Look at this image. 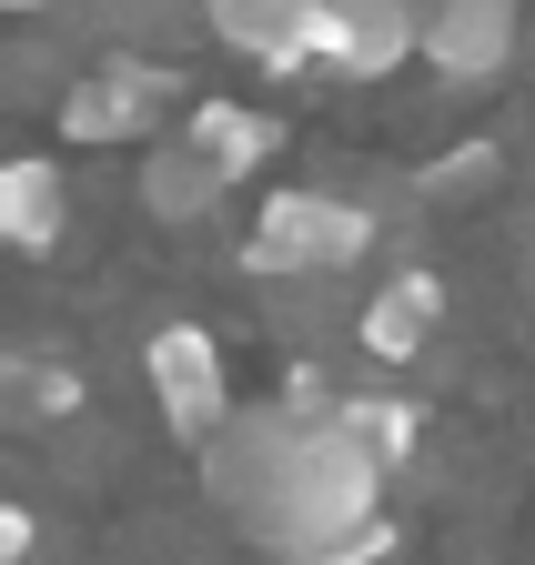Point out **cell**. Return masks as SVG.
Listing matches in <instances>:
<instances>
[{"mask_svg": "<svg viewBox=\"0 0 535 565\" xmlns=\"http://www.w3.org/2000/svg\"><path fill=\"white\" fill-rule=\"evenodd\" d=\"M333 414H344L354 435L374 445V465H384V475L405 465V455H415V435H425V414H415L405 394H333Z\"/></svg>", "mask_w": 535, "mask_h": 565, "instance_id": "cell-12", "label": "cell"}, {"mask_svg": "<svg viewBox=\"0 0 535 565\" xmlns=\"http://www.w3.org/2000/svg\"><path fill=\"white\" fill-rule=\"evenodd\" d=\"M11 11H51V0H11Z\"/></svg>", "mask_w": 535, "mask_h": 565, "instance_id": "cell-14", "label": "cell"}, {"mask_svg": "<svg viewBox=\"0 0 535 565\" xmlns=\"http://www.w3.org/2000/svg\"><path fill=\"white\" fill-rule=\"evenodd\" d=\"M142 384H152V404H162V424L203 455L223 424L243 414L233 404V374H223V343L203 333V323H162L152 343H142Z\"/></svg>", "mask_w": 535, "mask_h": 565, "instance_id": "cell-3", "label": "cell"}, {"mask_svg": "<svg viewBox=\"0 0 535 565\" xmlns=\"http://www.w3.org/2000/svg\"><path fill=\"white\" fill-rule=\"evenodd\" d=\"M203 494L253 555L293 565H374L384 525V465L333 404H243L203 445Z\"/></svg>", "mask_w": 535, "mask_h": 565, "instance_id": "cell-1", "label": "cell"}, {"mask_svg": "<svg viewBox=\"0 0 535 565\" xmlns=\"http://www.w3.org/2000/svg\"><path fill=\"white\" fill-rule=\"evenodd\" d=\"M374 243V212L354 192H274L243 233V273L253 282H323V273H354Z\"/></svg>", "mask_w": 535, "mask_h": 565, "instance_id": "cell-2", "label": "cell"}, {"mask_svg": "<svg viewBox=\"0 0 535 565\" xmlns=\"http://www.w3.org/2000/svg\"><path fill=\"white\" fill-rule=\"evenodd\" d=\"M61 223H72V182H61V162H41V152L0 162V243H11V253H51Z\"/></svg>", "mask_w": 535, "mask_h": 565, "instance_id": "cell-8", "label": "cell"}, {"mask_svg": "<svg viewBox=\"0 0 535 565\" xmlns=\"http://www.w3.org/2000/svg\"><path fill=\"white\" fill-rule=\"evenodd\" d=\"M203 31L253 71H313L323 61V0H203Z\"/></svg>", "mask_w": 535, "mask_h": 565, "instance_id": "cell-6", "label": "cell"}, {"mask_svg": "<svg viewBox=\"0 0 535 565\" xmlns=\"http://www.w3.org/2000/svg\"><path fill=\"white\" fill-rule=\"evenodd\" d=\"M263 565H293V555H263Z\"/></svg>", "mask_w": 535, "mask_h": 565, "instance_id": "cell-15", "label": "cell"}, {"mask_svg": "<svg viewBox=\"0 0 535 565\" xmlns=\"http://www.w3.org/2000/svg\"><path fill=\"white\" fill-rule=\"evenodd\" d=\"M192 141L223 162V182H243V172H263V162L283 152V121L274 111H243V102H203V111H192Z\"/></svg>", "mask_w": 535, "mask_h": 565, "instance_id": "cell-11", "label": "cell"}, {"mask_svg": "<svg viewBox=\"0 0 535 565\" xmlns=\"http://www.w3.org/2000/svg\"><path fill=\"white\" fill-rule=\"evenodd\" d=\"M162 111H172V71H152V61H101L92 82L61 102V131H72V141H152Z\"/></svg>", "mask_w": 535, "mask_h": 565, "instance_id": "cell-5", "label": "cell"}, {"mask_svg": "<svg viewBox=\"0 0 535 565\" xmlns=\"http://www.w3.org/2000/svg\"><path fill=\"white\" fill-rule=\"evenodd\" d=\"M525 41V0H435L425 11V61L445 82H495Z\"/></svg>", "mask_w": 535, "mask_h": 565, "instance_id": "cell-7", "label": "cell"}, {"mask_svg": "<svg viewBox=\"0 0 535 565\" xmlns=\"http://www.w3.org/2000/svg\"><path fill=\"white\" fill-rule=\"evenodd\" d=\"M142 202L162 212V223H203V212L223 202V162L203 152V141H152V162H142Z\"/></svg>", "mask_w": 535, "mask_h": 565, "instance_id": "cell-9", "label": "cell"}, {"mask_svg": "<svg viewBox=\"0 0 535 565\" xmlns=\"http://www.w3.org/2000/svg\"><path fill=\"white\" fill-rule=\"evenodd\" d=\"M425 61V0H323V71L333 82H384Z\"/></svg>", "mask_w": 535, "mask_h": 565, "instance_id": "cell-4", "label": "cell"}, {"mask_svg": "<svg viewBox=\"0 0 535 565\" xmlns=\"http://www.w3.org/2000/svg\"><path fill=\"white\" fill-rule=\"evenodd\" d=\"M425 11H435V0H425Z\"/></svg>", "mask_w": 535, "mask_h": 565, "instance_id": "cell-16", "label": "cell"}, {"mask_svg": "<svg viewBox=\"0 0 535 565\" xmlns=\"http://www.w3.org/2000/svg\"><path fill=\"white\" fill-rule=\"evenodd\" d=\"M435 313H445V282H435V273H405V282H384V294L364 303V353L405 364V353L435 333Z\"/></svg>", "mask_w": 535, "mask_h": 565, "instance_id": "cell-10", "label": "cell"}, {"mask_svg": "<svg viewBox=\"0 0 535 565\" xmlns=\"http://www.w3.org/2000/svg\"><path fill=\"white\" fill-rule=\"evenodd\" d=\"M11 394H21V414H72L82 404V384L51 374V364H11Z\"/></svg>", "mask_w": 535, "mask_h": 565, "instance_id": "cell-13", "label": "cell"}]
</instances>
